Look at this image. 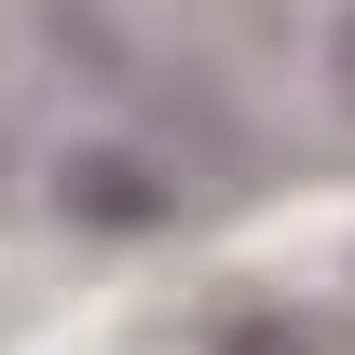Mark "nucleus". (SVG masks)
<instances>
[{"label": "nucleus", "instance_id": "nucleus-2", "mask_svg": "<svg viewBox=\"0 0 355 355\" xmlns=\"http://www.w3.org/2000/svg\"><path fill=\"white\" fill-rule=\"evenodd\" d=\"M205 355H355V342L328 328V314H219Z\"/></svg>", "mask_w": 355, "mask_h": 355}, {"label": "nucleus", "instance_id": "nucleus-1", "mask_svg": "<svg viewBox=\"0 0 355 355\" xmlns=\"http://www.w3.org/2000/svg\"><path fill=\"white\" fill-rule=\"evenodd\" d=\"M55 219H69V232H150V219H164V178L137 164V150H96V137H83V150L55 164Z\"/></svg>", "mask_w": 355, "mask_h": 355}, {"label": "nucleus", "instance_id": "nucleus-3", "mask_svg": "<svg viewBox=\"0 0 355 355\" xmlns=\"http://www.w3.org/2000/svg\"><path fill=\"white\" fill-rule=\"evenodd\" d=\"M328 96H342V123H355V14L328 28Z\"/></svg>", "mask_w": 355, "mask_h": 355}]
</instances>
